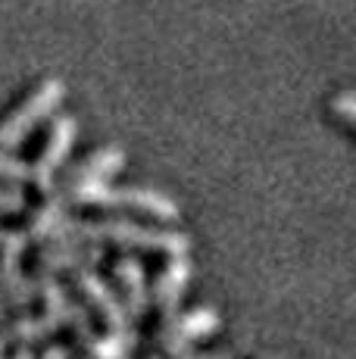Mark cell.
I'll use <instances>...</instances> for the list:
<instances>
[{
  "label": "cell",
  "instance_id": "obj_1",
  "mask_svg": "<svg viewBox=\"0 0 356 359\" xmlns=\"http://www.w3.org/2000/svg\"><path fill=\"white\" fill-rule=\"evenodd\" d=\"M53 244L60 241H94V244H119V247H135V250H156V253H188L191 241L182 231H166V229H147V225H135L125 219H107V222H75L63 219L57 231L50 234Z\"/></svg>",
  "mask_w": 356,
  "mask_h": 359
},
{
  "label": "cell",
  "instance_id": "obj_2",
  "mask_svg": "<svg viewBox=\"0 0 356 359\" xmlns=\"http://www.w3.org/2000/svg\"><path fill=\"white\" fill-rule=\"evenodd\" d=\"M66 200L91 203V206H132V210H144L150 216L163 219V222H175L178 219V203L153 188H116L109 182H78L69 184Z\"/></svg>",
  "mask_w": 356,
  "mask_h": 359
},
{
  "label": "cell",
  "instance_id": "obj_3",
  "mask_svg": "<svg viewBox=\"0 0 356 359\" xmlns=\"http://www.w3.org/2000/svg\"><path fill=\"white\" fill-rule=\"evenodd\" d=\"M66 97V85L60 79H47L41 81L35 91L25 97V103H19L4 122H0V150H13L35 131L53 109H60V103Z\"/></svg>",
  "mask_w": 356,
  "mask_h": 359
},
{
  "label": "cell",
  "instance_id": "obj_4",
  "mask_svg": "<svg viewBox=\"0 0 356 359\" xmlns=\"http://www.w3.org/2000/svg\"><path fill=\"white\" fill-rule=\"evenodd\" d=\"M75 135H78V122L72 116H60L50 128V137H47L44 150H41L35 169H32V182L41 188V194H53V184H57V172L60 165L66 163L69 156L72 144H75Z\"/></svg>",
  "mask_w": 356,
  "mask_h": 359
},
{
  "label": "cell",
  "instance_id": "obj_5",
  "mask_svg": "<svg viewBox=\"0 0 356 359\" xmlns=\"http://www.w3.org/2000/svg\"><path fill=\"white\" fill-rule=\"evenodd\" d=\"M38 291H41V300H44V309H47V319H53V325L63 328V325H72L75 334L81 341H91L94 337V328H91V319H88L85 306L69 300L66 287L53 278V272H41L38 275Z\"/></svg>",
  "mask_w": 356,
  "mask_h": 359
},
{
  "label": "cell",
  "instance_id": "obj_6",
  "mask_svg": "<svg viewBox=\"0 0 356 359\" xmlns=\"http://www.w3.org/2000/svg\"><path fill=\"white\" fill-rule=\"evenodd\" d=\"M216 328H219V313L213 306H197V309H191V313H184V316H172V319H169L166 325H163V331H160L163 350L178 356V353H184L197 337L213 334Z\"/></svg>",
  "mask_w": 356,
  "mask_h": 359
},
{
  "label": "cell",
  "instance_id": "obj_7",
  "mask_svg": "<svg viewBox=\"0 0 356 359\" xmlns=\"http://www.w3.org/2000/svg\"><path fill=\"white\" fill-rule=\"evenodd\" d=\"M25 244H29V231H10V238L0 244V285H4L10 303L19 309H25L32 303V297H35L29 278L19 269V257H22Z\"/></svg>",
  "mask_w": 356,
  "mask_h": 359
},
{
  "label": "cell",
  "instance_id": "obj_8",
  "mask_svg": "<svg viewBox=\"0 0 356 359\" xmlns=\"http://www.w3.org/2000/svg\"><path fill=\"white\" fill-rule=\"evenodd\" d=\"M75 287L81 291L88 303H91L94 309H97L100 316H104V322L109 328H128V319H132V313H128V306L116 297V291L107 285L104 278H100L97 272H91V269H75Z\"/></svg>",
  "mask_w": 356,
  "mask_h": 359
},
{
  "label": "cell",
  "instance_id": "obj_9",
  "mask_svg": "<svg viewBox=\"0 0 356 359\" xmlns=\"http://www.w3.org/2000/svg\"><path fill=\"white\" fill-rule=\"evenodd\" d=\"M97 259H104L100 244H81V241H60V244L41 250L38 266L41 272H75V269L94 266Z\"/></svg>",
  "mask_w": 356,
  "mask_h": 359
},
{
  "label": "cell",
  "instance_id": "obj_10",
  "mask_svg": "<svg viewBox=\"0 0 356 359\" xmlns=\"http://www.w3.org/2000/svg\"><path fill=\"white\" fill-rule=\"evenodd\" d=\"M188 281H191V259H188V253H178V257H172V262L160 272L156 287H153V300H156V306H160V313L166 322L175 316Z\"/></svg>",
  "mask_w": 356,
  "mask_h": 359
},
{
  "label": "cell",
  "instance_id": "obj_11",
  "mask_svg": "<svg viewBox=\"0 0 356 359\" xmlns=\"http://www.w3.org/2000/svg\"><path fill=\"white\" fill-rule=\"evenodd\" d=\"M116 278L122 285V294H125V306L132 313V319L144 316L150 303V294H147V275H144V266L135 257H122L116 262Z\"/></svg>",
  "mask_w": 356,
  "mask_h": 359
},
{
  "label": "cell",
  "instance_id": "obj_12",
  "mask_svg": "<svg viewBox=\"0 0 356 359\" xmlns=\"http://www.w3.org/2000/svg\"><path fill=\"white\" fill-rule=\"evenodd\" d=\"M125 165V150L119 147H104L97 154H91L88 160H81L78 165L72 169L69 175V184H78V182H109L116 172H122Z\"/></svg>",
  "mask_w": 356,
  "mask_h": 359
},
{
  "label": "cell",
  "instance_id": "obj_13",
  "mask_svg": "<svg viewBox=\"0 0 356 359\" xmlns=\"http://www.w3.org/2000/svg\"><path fill=\"white\" fill-rule=\"evenodd\" d=\"M88 344V359H125L138 347V334L128 328H109V334H94Z\"/></svg>",
  "mask_w": 356,
  "mask_h": 359
},
{
  "label": "cell",
  "instance_id": "obj_14",
  "mask_svg": "<svg viewBox=\"0 0 356 359\" xmlns=\"http://www.w3.org/2000/svg\"><path fill=\"white\" fill-rule=\"evenodd\" d=\"M66 203H69L66 197L47 194V203L38 206L35 216H32V222H29V238L50 241V234L57 231V225L63 222V219H69V216H66Z\"/></svg>",
  "mask_w": 356,
  "mask_h": 359
},
{
  "label": "cell",
  "instance_id": "obj_15",
  "mask_svg": "<svg viewBox=\"0 0 356 359\" xmlns=\"http://www.w3.org/2000/svg\"><path fill=\"white\" fill-rule=\"evenodd\" d=\"M53 331H57V325L47 316H22V319H16L6 328V334L16 337L19 344H38V341H47Z\"/></svg>",
  "mask_w": 356,
  "mask_h": 359
},
{
  "label": "cell",
  "instance_id": "obj_16",
  "mask_svg": "<svg viewBox=\"0 0 356 359\" xmlns=\"http://www.w3.org/2000/svg\"><path fill=\"white\" fill-rule=\"evenodd\" d=\"M0 178H10V182H25L32 178V169L16 156H4L0 154Z\"/></svg>",
  "mask_w": 356,
  "mask_h": 359
},
{
  "label": "cell",
  "instance_id": "obj_17",
  "mask_svg": "<svg viewBox=\"0 0 356 359\" xmlns=\"http://www.w3.org/2000/svg\"><path fill=\"white\" fill-rule=\"evenodd\" d=\"M331 109H334V116H338V119L356 126V94H338V97L331 100Z\"/></svg>",
  "mask_w": 356,
  "mask_h": 359
},
{
  "label": "cell",
  "instance_id": "obj_18",
  "mask_svg": "<svg viewBox=\"0 0 356 359\" xmlns=\"http://www.w3.org/2000/svg\"><path fill=\"white\" fill-rule=\"evenodd\" d=\"M29 206L22 191L16 188H0V212H22Z\"/></svg>",
  "mask_w": 356,
  "mask_h": 359
},
{
  "label": "cell",
  "instance_id": "obj_19",
  "mask_svg": "<svg viewBox=\"0 0 356 359\" xmlns=\"http://www.w3.org/2000/svg\"><path fill=\"white\" fill-rule=\"evenodd\" d=\"M178 359H225V356H213V353H178Z\"/></svg>",
  "mask_w": 356,
  "mask_h": 359
},
{
  "label": "cell",
  "instance_id": "obj_20",
  "mask_svg": "<svg viewBox=\"0 0 356 359\" xmlns=\"http://www.w3.org/2000/svg\"><path fill=\"white\" fill-rule=\"evenodd\" d=\"M13 359H35V353H32L29 347H22V350H16V356H13Z\"/></svg>",
  "mask_w": 356,
  "mask_h": 359
},
{
  "label": "cell",
  "instance_id": "obj_21",
  "mask_svg": "<svg viewBox=\"0 0 356 359\" xmlns=\"http://www.w3.org/2000/svg\"><path fill=\"white\" fill-rule=\"evenodd\" d=\"M6 238H10V231H6V229H0V244H4Z\"/></svg>",
  "mask_w": 356,
  "mask_h": 359
},
{
  "label": "cell",
  "instance_id": "obj_22",
  "mask_svg": "<svg viewBox=\"0 0 356 359\" xmlns=\"http://www.w3.org/2000/svg\"><path fill=\"white\" fill-rule=\"evenodd\" d=\"M0 322H4V300H0Z\"/></svg>",
  "mask_w": 356,
  "mask_h": 359
},
{
  "label": "cell",
  "instance_id": "obj_23",
  "mask_svg": "<svg viewBox=\"0 0 356 359\" xmlns=\"http://www.w3.org/2000/svg\"><path fill=\"white\" fill-rule=\"evenodd\" d=\"M0 359H4V344H0Z\"/></svg>",
  "mask_w": 356,
  "mask_h": 359
}]
</instances>
